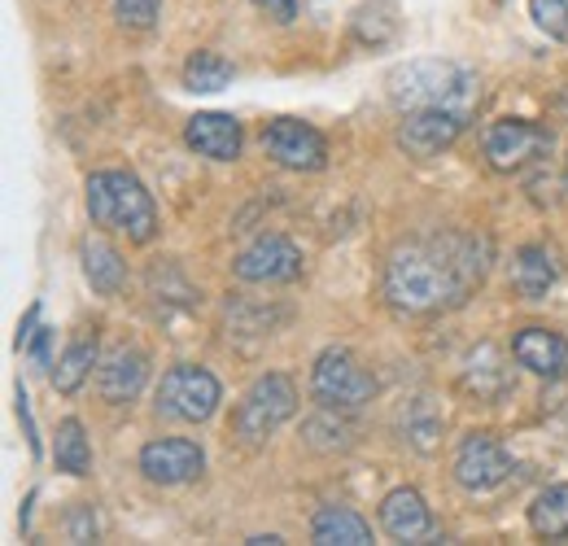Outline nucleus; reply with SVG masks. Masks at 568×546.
Segmentation results:
<instances>
[{
  "instance_id": "b1692460",
  "label": "nucleus",
  "mask_w": 568,
  "mask_h": 546,
  "mask_svg": "<svg viewBox=\"0 0 568 546\" xmlns=\"http://www.w3.org/2000/svg\"><path fill=\"white\" fill-rule=\"evenodd\" d=\"M92 367H97V342H74L71 350L62 354L58 372H53V390H58V394H79V385L88 381Z\"/></svg>"
},
{
  "instance_id": "f3484780",
  "label": "nucleus",
  "mask_w": 568,
  "mask_h": 546,
  "mask_svg": "<svg viewBox=\"0 0 568 546\" xmlns=\"http://www.w3.org/2000/svg\"><path fill=\"white\" fill-rule=\"evenodd\" d=\"M79 254H83V275H88V284H92L97 293H105V297L123 293V284H128V263H123V254H119L105 236H88Z\"/></svg>"
},
{
  "instance_id": "412c9836",
  "label": "nucleus",
  "mask_w": 568,
  "mask_h": 546,
  "mask_svg": "<svg viewBox=\"0 0 568 546\" xmlns=\"http://www.w3.org/2000/svg\"><path fill=\"white\" fill-rule=\"evenodd\" d=\"M529 529L547 543L568 538V485H547L529 507Z\"/></svg>"
},
{
  "instance_id": "393cba45",
  "label": "nucleus",
  "mask_w": 568,
  "mask_h": 546,
  "mask_svg": "<svg viewBox=\"0 0 568 546\" xmlns=\"http://www.w3.org/2000/svg\"><path fill=\"white\" fill-rule=\"evenodd\" d=\"M381 4H385V0H372V4L355 9V36L363 40V44H385V40L398 31V18H385V22L376 18Z\"/></svg>"
},
{
  "instance_id": "9b49d317",
  "label": "nucleus",
  "mask_w": 568,
  "mask_h": 546,
  "mask_svg": "<svg viewBox=\"0 0 568 546\" xmlns=\"http://www.w3.org/2000/svg\"><path fill=\"white\" fill-rule=\"evenodd\" d=\"M206 455L189 437H153L141 451V473L153 485H189L202 477Z\"/></svg>"
},
{
  "instance_id": "6e6552de",
  "label": "nucleus",
  "mask_w": 568,
  "mask_h": 546,
  "mask_svg": "<svg viewBox=\"0 0 568 546\" xmlns=\"http://www.w3.org/2000/svg\"><path fill=\"white\" fill-rule=\"evenodd\" d=\"M551 149V132L529 119H498L486 132V158L495 171H520Z\"/></svg>"
},
{
  "instance_id": "a211bd4d",
  "label": "nucleus",
  "mask_w": 568,
  "mask_h": 546,
  "mask_svg": "<svg viewBox=\"0 0 568 546\" xmlns=\"http://www.w3.org/2000/svg\"><path fill=\"white\" fill-rule=\"evenodd\" d=\"M311 538L324 546H367L372 543V525L351 507H320L315 520H311Z\"/></svg>"
},
{
  "instance_id": "473e14b6",
  "label": "nucleus",
  "mask_w": 568,
  "mask_h": 546,
  "mask_svg": "<svg viewBox=\"0 0 568 546\" xmlns=\"http://www.w3.org/2000/svg\"><path fill=\"white\" fill-rule=\"evenodd\" d=\"M250 546H281V538H276V534H267V538L258 534V538H250Z\"/></svg>"
},
{
  "instance_id": "0eeeda50",
  "label": "nucleus",
  "mask_w": 568,
  "mask_h": 546,
  "mask_svg": "<svg viewBox=\"0 0 568 546\" xmlns=\"http://www.w3.org/2000/svg\"><path fill=\"white\" fill-rule=\"evenodd\" d=\"M232 272L245 284H288V280L302 275V250L281 232H267V236H258L254 245H245L236 254Z\"/></svg>"
},
{
  "instance_id": "4468645a",
  "label": "nucleus",
  "mask_w": 568,
  "mask_h": 546,
  "mask_svg": "<svg viewBox=\"0 0 568 546\" xmlns=\"http://www.w3.org/2000/svg\"><path fill=\"white\" fill-rule=\"evenodd\" d=\"M144 381H149V358H144L141 350H132V345L110 350L105 363H101V372H97V390H101V398L114 403V407L132 403L144 390Z\"/></svg>"
},
{
  "instance_id": "2eb2a0df",
  "label": "nucleus",
  "mask_w": 568,
  "mask_h": 546,
  "mask_svg": "<svg viewBox=\"0 0 568 546\" xmlns=\"http://www.w3.org/2000/svg\"><path fill=\"white\" fill-rule=\"evenodd\" d=\"M511 354L534 376H547V381H565L568 376V342L551 328H520L511 337Z\"/></svg>"
},
{
  "instance_id": "cd10ccee",
  "label": "nucleus",
  "mask_w": 568,
  "mask_h": 546,
  "mask_svg": "<svg viewBox=\"0 0 568 546\" xmlns=\"http://www.w3.org/2000/svg\"><path fill=\"white\" fill-rule=\"evenodd\" d=\"M254 9H263L272 22H281V27H288L293 18H297V0H254Z\"/></svg>"
},
{
  "instance_id": "9d476101",
  "label": "nucleus",
  "mask_w": 568,
  "mask_h": 546,
  "mask_svg": "<svg viewBox=\"0 0 568 546\" xmlns=\"http://www.w3.org/2000/svg\"><path fill=\"white\" fill-rule=\"evenodd\" d=\"M263 149L288 166V171H324L328 162V144L324 136L311 128V123H297V119H276L263 128Z\"/></svg>"
},
{
  "instance_id": "a878e982",
  "label": "nucleus",
  "mask_w": 568,
  "mask_h": 546,
  "mask_svg": "<svg viewBox=\"0 0 568 546\" xmlns=\"http://www.w3.org/2000/svg\"><path fill=\"white\" fill-rule=\"evenodd\" d=\"M529 13L551 40L568 44V0H529Z\"/></svg>"
},
{
  "instance_id": "20e7f679",
  "label": "nucleus",
  "mask_w": 568,
  "mask_h": 546,
  "mask_svg": "<svg viewBox=\"0 0 568 546\" xmlns=\"http://www.w3.org/2000/svg\"><path fill=\"white\" fill-rule=\"evenodd\" d=\"M293 411H297V390H293V381L281 376V372H267V376H258V381L241 394V403L232 411V433H236L245 446H258V442H267V437L281 428Z\"/></svg>"
},
{
  "instance_id": "5701e85b",
  "label": "nucleus",
  "mask_w": 568,
  "mask_h": 546,
  "mask_svg": "<svg viewBox=\"0 0 568 546\" xmlns=\"http://www.w3.org/2000/svg\"><path fill=\"white\" fill-rule=\"evenodd\" d=\"M227 83H232V62L211 49H197L184 62V88H193V92H223Z\"/></svg>"
},
{
  "instance_id": "2f4dec72",
  "label": "nucleus",
  "mask_w": 568,
  "mask_h": 546,
  "mask_svg": "<svg viewBox=\"0 0 568 546\" xmlns=\"http://www.w3.org/2000/svg\"><path fill=\"white\" fill-rule=\"evenodd\" d=\"M49 345H53V328H40V337L31 342V358H36L40 367H49Z\"/></svg>"
},
{
  "instance_id": "ddd939ff",
  "label": "nucleus",
  "mask_w": 568,
  "mask_h": 546,
  "mask_svg": "<svg viewBox=\"0 0 568 546\" xmlns=\"http://www.w3.org/2000/svg\"><path fill=\"white\" fill-rule=\"evenodd\" d=\"M381 529L394 543H425V538H433V516H428L420 489H412V485L389 489L381 498Z\"/></svg>"
},
{
  "instance_id": "7c9ffc66",
  "label": "nucleus",
  "mask_w": 568,
  "mask_h": 546,
  "mask_svg": "<svg viewBox=\"0 0 568 546\" xmlns=\"http://www.w3.org/2000/svg\"><path fill=\"white\" fill-rule=\"evenodd\" d=\"M36 337H40V306H31V311L22 315V324H18V350H31Z\"/></svg>"
},
{
  "instance_id": "7ed1b4c3",
  "label": "nucleus",
  "mask_w": 568,
  "mask_h": 546,
  "mask_svg": "<svg viewBox=\"0 0 568 546\" xmlns=\"http://www.w3.org/2000/svg\"><path fill=\"white\" fill-rule=\"evenodd\" d=\"M88 214L101 228H123L136 245L158 236V205L144 184L128 171H97L88 175Z\"/></svg>"
},
{
  "instance_id": "aec40b11",
  "label": "nucleus",
  "mask_w": 568,
  "mask_h": 546,
  "mask_svg": "<svg viewBox=\"0 0 568 546\" xmlns=\"http://www.w3.org/2000/svg\"><path fill=\"white\" fill-rule=\"evenodd\" d=\"M464 390H473L481 403H495V398H503V394L511 390V376H507V367L498 363L495 345H481V350L468 358V367H464Z\"/></svg>"
},
{
  "instance_id": "f03ea898",
  "label": "nucleus",
  "mask_w": 568,
  "mask_h": 546,
  "mask_svg": "<svg viewBox=\"0 0 568 546\" xmlns=\"http://www.w3.org/2000/svg\"><path fill=\"white\" fill-rule=\"evenodd\" d=\"M385 92L398 110H428V105H442V110H455V114H473L477 101H481V83L477 74L459 62H442V58H420V62H407V67H394L385 74Z\"/></svg>"
},
{
  "instance_id": "dca6fc26",
  "label": "nucleus",
  "mask_w": 568,
  "mask_h": 546,
  "mask_svg": "<svg viewBox=\"0 0 568 546\" xmlns=\"http://www.w3.org/2000/svg\"><path fill=\"white\" fill-rule=\"evenodd\" d=\"M184 140L193 153L211 158V162H232L241 153V123L232 114H193Z\"/></svg>"
},
{
  "instance_id": "f257e3e1",
  "label": "nucleus",
  "mask_w": 568,
  "mask_h": 546,
  "mask_svg": "<svg viewBox=\"0 0 568 546\" xmlns=\"http://www.w3.org/2000/svg\"><path fill=\"white\" fill-rule=\"evenodd\" d=\"M490 267V241L486 236H425L407 241L385 263V297L403 315H437L446 306H459Z\"/></svg>"
},
{
  "instance_id": "1a4fd4ad",
  "label": "nucleus",
  "mask_w": 568,
  "mask_h": 546,
  "mask_svg": "<svg viewBox=\"0 0 568 546\" xmlns=\"http://www.w3.org/2000/svg\"><path fill=\"white\" fill-rule=\"evenodd\" d=\"M511 477V455L507 446L490 437V433H473L459 442L455 451V481L473 494H486V489H498L503 481Z\"/></svg>"
},
{
  "instance_id": "39448f33",
  "label": "nucleus",
  "mask_w": 568,
  "mask_h": 546,
  "mask_svg": "<svg viewBox=\"0 0 568 546\" xmlns=\"http://www.w3.org/2000/svg\"><path fill=\"white\" fill-rule=\"evenodd\" d=\"M311 394L328 411H355L372 403L376 381L346 345H328L311 367Z\"/></svg>"
},
{
  "instance_id": "6ab92c4d",
  "label": "nucleus",
  "mask_w": 568,
  "mask_h": 546,
  "mask_svg": "<svg viewBox=\"0 0 568 546\" xmlns=\"http://www.w3.org/2000/svg\"><path fill=\"white\" fill-rule=\"evenodd\" d=\"M551 284H556V263H551V254H547L542 245H525V250L516 254V263H511V289H516L520 297L538 302V297H547Z\"/></svg>"
},
{
  "instance_id": "c756f323",
  "label": "nucleus",
  "mask_w": 568,
  "mask_h": 546,
  "mask_svg": "<svg viewBox=\"0 0 568 546\" xmlns=\"http://www.w3.org/2000/svg\"><path fill=\"white\" fill-rule=\"evenodd\" d=\"M71 538L74 543H92V538H97V516H92V507H79V512H74Z\"/></svg>"
},
{
  "instance_id": "f8f14e48",
  "label": "nucleus",
  "mask_w": 568,
  "mask_h": 546,
  "mask_svg": "<svg viewBox=\"0 0 568 546\" xmlns=\"http://www.w3.org/2000/svg\"><path fill=\"white\" fill-rule=\"evenodd\" d=\"M464 114H455V110H442V105H428V110H412L407 119H403V128H398V144L412 153V158H437V153H446L459 132H464Z\"/></svg>"
},
{
  "instance_id": "bb28decb",
  "label": "nucleus",
  "mask_w": 568,
  "mask_h": 546,
  "mask_svg": "<svg viewBox=\"0 0 568 546\" xmlns=\"http://www.w3.org/2000/svg\"><path fill=\"white\" fill-rule=\"evenodd\" d=\"M114 9H119V18L128 22V27H153L158 22V9H162V0H114Z\"/></svg>"
},
{
  "instance_id": "72a5a7b5",
  "label": "nucleus",
  "mask_w": 568,
  "mask_h": 546,
  "mask_svg": "<svg viewBox=\"0 0 568 546\" xmlns=\"http://www.w3.org/2000/svg\"><path fill=\"white\" fill-rule=\"evenodd\" d=\"M565 180H568V158H565Z\"/></svg>"
},
{
  "instance_id": "423d86ee",
  "label": "nucleus",
  "mask_w": 568,
  "mask_h": 546,
  "mask_svg": "<svg viewBox=\"0 0 568 546\" xmlns=\"http://www.w3.org/2000/svg\"><path fill=\"white\" fill-rule=\"evenodd\" d=\"M219 381H214L206 367H193V363H180L162 376L158 385V411L171 415V419H184V424H202L219 411Z\"/></svg>"
},
{
  "instance_id": "c85d7f7f",
  "label": "nucleus",
  "mask_w": 568,
  "mask_h": 546,
  "mask_svg": "<svg viewBox=\"0 0 568 546\" xmlns=\"http://www.w3.org/2000/svg\"><path fill=\"white\" fill-rule=\"evenodd\" d=\"M18 419H22V428H27L31 455H40V433H36V419H31V398H27V390H22V385H18Z\"/></svg>"
},
{
  "instance_id": "4be33fe9",
  "label": "nucleus",
  "mask_w": 568,
  "mask_h": 546,
  "mask_svg": "<svg viewBox=\"0 0 568 546\" xmlns=\"http://www.w3.org/2000/svg\"><path fill=\"white\" fill-rule=\"evenodd\" d=\"M53 459H58V468L71 473V477H88V473H92V446H88V433H83L79 419H62V424H58Z\"/></svg>"
}]
</instances>
